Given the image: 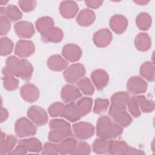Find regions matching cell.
<instances>
[{"label":"cell","mask_w":155,"mask_h":155,"mask_svg":"<svg viewBox=\"0 0 155 155\" xmlns=\"http://www.w3.org/2000/svg\"><path fill=\"white\" fill-rule=\"evenodd\" d=\"M1 134V153L5 154L7 151L11 150L16 143V139L13 136H8L5 140V136Z\"/></svg>","instance_id":"1"},{"label":"cell","mask_w":155,"mask_h":155,"mask_svg":"<svg viewBox=\"0 0 155 155\" xmlns=\"http://www.w3.org/2000/svg\"><path fill=\"white\" fill-rule=\"evenodd\" d=\"M1 55L5 56L8 54L12 51L13 43L7 38H3L1 39Z\"/></svg>","instance_id":"2"},{"label":"cell","mask_w":155,"mask_h":155,"mask_svg":"<svg viewBox=\"0 0 155 155\" xmlns=\"http://www.w3.org/2000/svg\"><path fill=\"white\" fill-rule=\"evenodd\" d=\"M4 13H5L6 15L11 19L12 21L17 20L18 18L21 17V13L18 11V9L13 5L8 6L6 10H4Z\"/></svg>","instance_id":"3"},{"label":"cell","mask_w":155,"mask_h":155,"mask_svg":"<svg viewBox=\"0 0 155 155\" xmlns=\"http://www.w3.org/2000/svg\"><path fill=\"white\" fill-rule=\"evenodd\" d=\"M1 35H4L8 31V28L10 27V24H9V22H8L7 19L4 17V16H1Z\"/></svg>","instance_id":"4"},{"label":"cell","mask_w":155,"mask_h":155,"mask_svg":"<svg viewBox=\"0 0 155 155\" xmlns=\"http://www.w3.org/2000/svg\"><path fill=\"white\" fill-rule=\"evenodd\" d=\"M16 58H15V57H14V56H12V59L14 63H15V66L18 67V64H16ZM25 61V60H22L21 67H22V66L23 65V64H24ZM9 70L10 71L12 72V73L15 74L19 76V68H12V69H11V70ZM20 71H21V68H20Z\"/></svg>","instance_id":"5"}]
</instances>
